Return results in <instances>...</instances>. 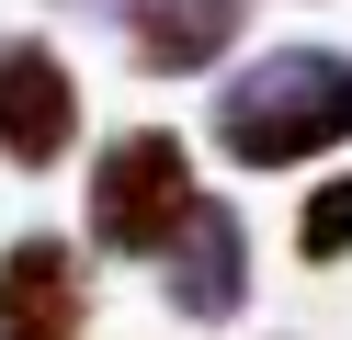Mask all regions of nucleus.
I'll return each mask as SVG.
<instances>
[{
    "label": "nucleus",
    "mask_w": 352,
    "mask_h": 340,
    "mask_svg": "<svg viewBox=\"0 0 352 340\" xmlns=\"http://www.w3.org/2000/svg\"><path fill=\"white\" fill-rule=\"evenodd\" d=\"M205 136L239 170H307V159L352 148V57L341 45H273V57L228 68Z\"/></svg>",
    "instance_id": "f257e3e1"
},
{
    "label": "nucleus",
    "mask_w": 352,
    "mask_h": 340,
    "mask_svg": "<svg viewBox=\"0 0 352 340\" xmlns=\"http://www.w3.org/2000/svg\"><path fill=\"white\" fill-rule=\"evenodd\" d=\"M205 204V181H193V148L170 125H125V136H102V159H91V249L102 261H160L170 238H182V216Z\"/></svg>",
    "instance_id": "f03ea898"
},
{
    "label": "nucleus",
    "mask_w": 352,
    "mask_h": 340,
    "mask_svg": "<svg viewBox=\"0 0 352 340\" xmlns=\"http://www.w3.org/2000/svg\"><path fill=\"white\" fill-rule=\"evenodd\" d=\"M69 148H80V68L46 34H0V159L34 181Z\"/></svg>",
    "instance_id": "7ed1b4c3"
},
{
    "label": "nucleus",
    "mask_w": 352,
    "mask_h": 340,
    "mask_svg": "<svg viewBox=\"0 0 352 340\" xmlns=\"http://www.w3.org/2000/svg\"><path fill=\"white\" fill-rule=\"evenodd\" d=\"M160 295H170L182 329H228V317L250 306V227H239V204L205 193L182 216V238L160 249Z\"/></svg>",
    "instance_id": "20e7f679"
},
{
    "label": "nucleus",
    "mask_w": 352,
    "mask_h": 340,
    "mask_svg": "<svg viewBox=\"0 0 352 340\" xmlns=\"http://www.w3.org/2000/svg\"><path fill=\"white\" fill-rule=\"evenodd\" d=\"M0 340H91V261L57 227H23L0 249Z\"/></svg>",
    "instance_id": "39448f33"
},
{
    "label": "nucleus",
    "mask_w": 352,
    "mask_h": 340,
    "mask_svg": "<svg viewBox=\"0 0 352 340\" xmlns=\"http://www.w3.org/2000/svg\"><path fill=\"white\" fill-rule=\"evenodd\" d=\"M239 23H250V0H125V57L148 80H193L239 45Z\"/></svg>",
    "instance_id": "423d86ee"
},
{
    "label": "nucleus",
    "mask_w": 352,
    "mask_h": 340,
    "mask_svg": "<svg viewBox=\"0 0 352 340\" xmlns=\"http://www.w3.org/2000/svg\"><path fill=\"white\" fill-rule=\"evenodd\" d=\"M296 261H307V272H341V261H352V170L307 181V204H296Z\"/></svg>",
    "instance_id": "0eeeda50"
},
{
    "label": "nucleus",
    "mask_w": 352,
    "mask_h": 340,
    "mask_svg": "<svg viewBox=\"0 0 352 340\" xmlns=\"http://www.w3.org/2000/svg\"><path fill=\"white\" fill-rule=\"evenodd\" d=\"M69 12H91V0H69Z\"/></svg>",
    "instance_id": "6e6552de"
}]
</instances>
